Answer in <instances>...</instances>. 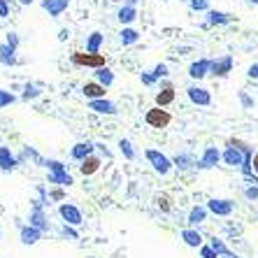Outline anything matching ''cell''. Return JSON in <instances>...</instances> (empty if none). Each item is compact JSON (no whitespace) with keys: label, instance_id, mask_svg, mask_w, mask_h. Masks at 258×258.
<instances>
[{"label":"cell","instance_id":"cell-41","mask_svg":"<svg viewBox=\"0 0 258 258\" xmlns=\"http://www.w3.org/2000/svg\"><path fill=\"white\" fill-rule=\"evenodd\" d=\"M240 100L244 102V107H251V100H249V96H246V93H240Z\"/></svg>","mask_w":258,"mask_h":258},{"label":"cell","instance_id":"cell-19","mask_svg":"<svg viewBox=\"0 0 258 258\" xmlns=\"http://www.w3.org/2000/svg\"><path fill=\"white\" fill-rule=\"evenodd\" d=\"M96 82H98V84H102L105 89H107V86L114 84V72L109 70L107 66H105V68H98V70H96Z\"/></svg>","mask_w":258,"mask_h":258},{"label":"cell","instance_id":"cell-8","mask_svg":"<svg viewBox=\"0 0 258 258\" xmlns=\"http://www.w3.org/2000/svg\"><path fill=\"white\" fill-rule=\"evenodd\" d=\"M70 5V0H42V10L49 12V17H60V14L68 10Z\"/></svg>","mask_w":258,"mask_h":258},{"label":"cell","instance_id":"cell-28","mask_svg":"<svg viewBox=\"0 0 258 258\" xmlns=\"http://www.w3.org/2000/svg\"><path fill=\"white\" fill-rule=\"evenodd\" d=\"M193 12H210V0H188Z\"/></svg>","mask_w":258,"mask_h":258},{"label":"cell","instance_id":"cell-33","mask_svg":"<svg viewBox=\"0 0 258 258\" xmlns=\"http://www.w3.org/2000/svg\"><path fill=\"white\" fill-rule=\"evenodd\" d=\"M5 42L10 44L12 49H19V35L14 33V30H10V33H7V37H5Z\"/></svg>","mask_w":258,"mask_h":258},{"label":"cell","instance_id":"cell-42","mask_svg":"<svg viewBox=\"0 0 258 258\" xmlns=\"http://www.w3.org/2000/svg\"><path fill=\"white\" fill-rule=\"evenodd\" d=\"M251 165H253V172L258 174V154H256V156H253V163H251Z\"/></svg>","mask_w":258,"mask_h":258},{"label":"cell","instance_id":"cell-2","mask_svg":"<svg viewBox=\"0 0 258 258\" xmlns=\"http://www.w3.org/2000/svg\"><path fill=\"white\" fill-rule=\"evenodd\" d=\"M144 121L149 123L151 128H165V126H170V121H172V116H170V112H165L163 107H154V109H149L147 114H144Z\"/></svg>","mask_w":258,"mask_h":258},{"label":"cell","instance_id":"cell-18","mask_svg":"<svg viewBox=\"0 0 258 258\" xmlns=\"http://www.w3.org/2000/svg\"><path fill=\"white\" fill-rule=\"evenodd\" d=\"M172 100H174V89L170 84H165L161 89V93H156V105L158 107H168Z\"/></svg>","mask_w":258,"mask_h":258},{"label":"cell","instance_id":"cell-34","mask_svg":"<svg viewBox=\"0 0 258 258\" xmlns=\"http://www.w3.org/2000/svg\"><path fill=\"white\" fill-rule=\"evenodd\" d=\"M140 79H142V84H147V86H154V84H156L154 72H142V75H140Z\"/></svg>","mask_w":258,"mask_h":258},{"label":"cell","instance_id":"cell-24","mask_svg":"<svg viewBox=\"0 0 258 258\" xmlns=\"http://www.w3.org/2000/svg\"><path fill=\"white\" fill-rule=\"evenodd\" d=\"M17 165V161L12 158V151L7 149V147H0V168L3 170H12Z\"/></svg>","mask_w":258,"mask_h":258},{"label":"cell","instance_id":"cell-35","mask_svg":"<svg viewBox=\"0 0 258 258\" xmlns=\"http://www.w3.org/2000/svg\"><path fill=\"white\" fill-rule=\"evenodd\" d=\"M156 203H158V207H161L163 212H170V198L168 196H158Z\"/></svg>","mask_w":258,"mask_h":258},{"label":"cell","instance_id":"cell-1","mask_svg":"<svg viewBox=\"0 0 258 258\" xmlns=\"http://www.w3.org/2000/svg\"><path fill=\"white\" fill-rule=\"evenodd\" d=\"M72 63L79 68H105V56L102 54H89V51H75L72 54Z\"/></svg>","mask_w":258,"mask_h":258},{"label":"cell","instance_id":"cell-23","mask_svg":"<svg viewBox=\"0 0 258 258\" xmlns=\"http://www.w3.org/2000/svg\"><path fill=\"white\" fill-rule=\"evenodd\" d=\"M119 40H121V44H123V47H128V44H135V42H138V40H140V33L135 28H121Z\"/></svg>","mask_w":258,"mask_h":258},{"label":"cell","instance_id":"cell-15","mask_svg":"<svg viewBox=\"0 0 258 258\" xmlns=\"http://www.w3.org/2000/svg\"><path fill=\"white\" fill-rule=\"evenodd\" d=\"M233 17L226 12H219V10H210L207 12V24L205 26H223V24H230Z\"/></svg>","mask_w":258,"mask_h":258},{"label":"cell","instance_id":"cell-11","mask_svg":"<svg viewBox=\"0 0 258 258\" xmlns=\"http://www.w3.org/2000/svg\"><path fill=\"white\" fill-rule=\"evenodd\" d=\"M0 63H3V66H7V68H14V66L19 63V58H17V49H12L7 42L0 44Z\"/></svg>","mask_w":258,"mask_h":258},{"label":"cell","instance_id":"cell-3","mask_svg":"<svg viewBox=\"0 0 258 258\" xmlns=\"http://www.w3.org/2000/svg\"><path fill=\"white\" fill-rule=\"evenodd\" d=\"M49 170H51V174H49V181H54V184H66V186H70L72 184V177L68 174L66 165L58 161H49L47 163Z\"/></svg>","mask_w":258,"mask_h":258},{"label":"cell","instance_id":"cell-29","mask_svg":"<svg viewBox=\"0 0 258 258\" xmlns=\"http://www.w3.org/2000/svg\"><path fill=\"white\" fill-rule=\"evenodd\" d=\"M205 214H207V212H205L203 207H193V210H191V214H188V221H191L193 226H196V223L205 221Z\"/></svg>","mask_w":258,"mask_h":258},{"label":"cell","instance_id":"cell-39","mask_svg":"<svg viewBox=\"0 0 258 258\" xmlns=\"http://www.w3.org/2000/svg\"><path fill=\"white\" fill-rule=\"evenodd\" d=\"M246 75H249L251 79H258V63H253V66L249 68V72H246Z\"/></svg>","mask_w":258,"mask_h":258},{"label":"cell","instance_id":"cell-14","mask_svg":"<svg viewBox=\"0 0 258 258\" xmlns=\"http://www.w3.org/2000/svg\"><path fill=\"white\" fill-rule=\"evenodd\" d=\"M219 161H221L219 149H216V147H207V149H205V154H203V158H200V168H214Z\"/></svg>","mask_w":258,"mask_h":258},{"label":"cell","instance_id":"cell-21","mask_svg":"<svg viewBox=\"0 0 258 258\" xmlns=\"http://www.w3.org/2000/svg\"><path fill=\"white\" fill-rule=\"evenodd\" d=\"M102 40H105V35H102V33H91L89 35V40H86V51H89V54H98V51H100V44H102Z\"/></svg>","mask_w":258,"mask_h":258},{"label":"cell","instance_id":"cell-25","mask_svg":"<svg viewBox=\"0 0 258 258\" xmlns=\"http://www.w3.org/2000/svg\"><path fill=\"white\" fill-rule=\"evenodd\" d=\"M14 102H17V96H14L12 91L0 89V109H3V107H10V105H14Z\"/></svg>","mask_w":258,"mask_h":258},{"label":"cell","instance_id":"cell-9","mask_svg":"<svg viewBox=\"0 0 258 258\" xmlns=\"http://www.w3.org/2000/svg\"><path fill=\"white\" fill-rule=\"evenodd\" d=\"M244 154L246 151H242V149H237V147H230L228 144V149L223 151L221 154V158H223V163H226V165H242V163H244Z\"/></svg>","mask_w":258,"mask_h":258},{"label":"cell","instance_id":"cell-27","mask_svg":"<svg viewBox=\"0 0 258 258\" xmlns=\"http://www.w3.org/2000/svg\"><path fill=\"white\" fill-rule=\"evenodd\" d=\"M40 89H42L40 84H26L24 86V98H26V100H30V98H37L40 93H42Z\"/></svg>","mask_w":258,"mask_h":258},{"label":"cell","instance_id":"cell-37","mask_svg":"<svg viewBox=\"0 0 258 258\" xmlns=\"http://www.w3.org/2000/svg\"><path fill=\"white\" fill-rule=\"evenodd\" d=\"M219 256V253L214 251V246H205L203 249V258H216Z\"/></svg>","mask_w":258,"mask_h":258},{"label":"cell","instance_id":"cell-12","mask_svg":"<svg viewBox=\"0 0 258 258\" xmlns=\"http://www.w3.org/2000/svg\"><path fill=\"white\" fill-rule=\"evenodd\" d=\"M82 93H84L89 100H100V98H105V86L98 84V82H86V84L82 86Z\"/></svg>","mask_w":258,"mask_h":258},{"label":"cell","instance_id":"cell-22","mask_svg":"<svg viewBox=\"0 0 258 258\" xmlns=\"http://www.w3.org/2000/svg\"><path fill=\"white\" fill-rule=\"evenodd\" d=\"M98 168H100V158H96V156H89L86 161H82V165H79V170H82V174H84V177L98 172Z\"/></svg>","mask_w":258,"mask_h":258},{"label":"cell","instance_id":"cell-16","mask_svg":"<svg viewBox=\"0 0 258 258\" xmlns=\"http://www.w3.org/2000/svg\"><path fill=\"white\" fill-rule=\"evenodd\" d=\"M60 216H63L68 223H72V226H79V223H82V214H79V210L72 207V205H63V207H60Z\"/></svg>","mask_w":258,"mask_h":258},{"label":"cell","instance_id":"cell-40","mask_svg":"<svg viewBox=\"0 0 258 258\" xmlns=\"http://www.w3.org/2000/svg\"><path fill=\"white\" fill-rule=\"evenodd\" d=\"M68 37H70V30H68V28H63V30H60V33H58V40H60V42H66Z\"/></svg>","mask_w":258,"mask_h":258},{"label":"cell","instance_id":"cell-36","mask_svg":"<svg viewBox=\"0 0 258 258\" xmlns=\"http://www.w3.org/2000/svg\"><path fill=\"white\" fill-rule=\"evenodd\" d=\"M10 14V5H7V0H0V19H5Z\"/></svg>","mask_w":258,"mask_h":258},{"label":"cell","instance_id":"cell-26","mask_svg":"<svg viewBox=\"0 0 258 258\" xmlns=\"http://www.w3.org/2000/svg\"><path fill=\"white\" fill-rule=\"evenodd\" d=\"M181 237H184V240H186V244H191V246H200V242H203L200 233H196V230H184V233H181Z\"/></svg>","mask_w":258,"mask_h":258},{"label":"cell","instance_id":"cell-32","mask_svg":"<svg viewBox=\"0 0 258 258\" xmlns=\"http://www.w3.org/2000/svg\"><path fill=\"white\" fill-rule=\"evenodd\" d=\"M170 72H168V66H165V63H158L156 68H154V77L156 79H161V77H168Z\"/></svg>","mask_w":258,"mask_h":258},{"label":"cell","instance_id":"cell-7","mask_svg":"<svg viewBox=\"0 0 258 258\" xmlns=\"http://www.w3.org/2000/svg\"><path fill=\"white\" fill-rule=\"evenodd\" d=\"M210 72H212V60L210 58H200V60H196V63L188 66V77L191 79H203V77H207Z\"/></svg>","mask_w":258,"mask_h":258},{"label":"cell","instance_id":"cell-44","mask_svg":"<svg viewBox=\"0 0 258 258\" xmlns=\"http://www.w3.org/2000/svg\"><path fill=\"white\" fill-rule=\"evenodd\" d=\"M19 3H21V5H30V3H33V0H19Z\"/></svg>","mask_w":258,"mask_h":258},{"label":"cell","instance_id":"cell-43","mask_svg":"<svg viewBox=\"0 0 258 258\" xmlns=\"http://www.w3.org/2000/svg\"><path fill=\"white\" fill-rule=\"evenodd\" d=\"M140 0H126V5H138Z\"/></svg>","mask_w":258,"mask_h":258},{"label":"cell","instance_id":"cell-4","mask_svg":"<svg viewBox=\"0 0 258 258\" xmlns=\"http://www.w3.org/2000/svg\"><path fill=\"white\" fill-rule=\"evenodd\" d=\"M147 158H149V163L154 165V170H156V172H161V174L170 172V168H172L170 158L163 156L161 151H156V149H149V151H147Z\"/></svg>","mask_w":258,"mask_h":258},{"label":"cell","instance_id":"cell-30","mask_svg":"<svg viewBox=\"0 0 258 258\" xmlns=\"http://www.w3.org/2000/svg\"><path fill=\"white\" fill-rule=\"evenodd\" d=\"M21 237H24L26 244H33V242H37V237H40V233H37L35 228H24V233H21Z\"/></svg>","mask_w":258,"mask_h":258},{"label":"cell","instance_id":"cell-20","mask_svg":"<svg viewBox=\"0 0 258 258\" xmlns=\"http://www.w3.org/2000/svg\"><path fill=\"white\" fill-rule=\"evenodd\" d=\"M91 151H93V144L91 142H79V144H75V149H72V158L86 161V158L91 156Z\"/></svg>","mask_w":258,"mask_h":258},{"label":"cell","instance_id":"cell-31","mask_svg":"<svg viewBox=\"0 0 258 258\" xmlns=\"http://www.w3.org/2000/svg\"><path fill=\"white\" fill-rule=\"evenodd\" d=\"M119 147H121V151H123V156H126V158H135V151H133V147H131V142H128V140H121Z\"/></svg>","mask_w":258,"mask_h":258},{"label":"cell","instance_id":"cell-17","mask_svg":"<svg viewBox=\"0 0 258 258\" xmlns=\"http://www.w3.org/2000/svg\"><path fill=\"white\" fill-rule=\"evenodd\" d=\"M116 19H119L123 26L133 24V21L138 19V10H135V5H123L119 12H116Z\"/></svg>","mask_w":258,"mask_h":258},{"label":"cell","instance_id":"cell-5","mask_svg":"<svg viewBox=\"0 0 258 258\" xmlns=\"http://www.w3.org/2000/svg\"><path fill=\"white\" fill-rule=\"evenodd\" d=\"M186 96H188V100H191L193 105H200V107H207V105L212 102L210 91L203 89V86H188V89H186Z\"/></svg>","mask_w":258,"mask_h":258},{"label":"cell","instance_id":"cell-13","mask_svg":"<svg viewBox=\"0 0 258 258\" xmlns=\"http://www.w3.org/2000/svg\"><path fill=\"white\" fill-rule=\"evenodd\" d=\"M233 207L235 205L230 203V200H210V205H207V210L210 212H214V214H219V216H228L230 212H233Z\"/></svg>","mask_w":258,"mask_h":258},{"label":"cell","instance_id":"cell-10","mask_svg":"<svg viewBox=\"0 0 258 258\" xmlns=\"http://www.w3.org/2000/svg\"><path fill=\"white\" fill-rule=\"evenodd\" d=\"M89 107L93 109V112H98V114H116V105L112 100H107V98H100V100H91Z\"/></svg>","mask_w":258,"mask_h":258},{"label":"cell","instance_id":"cell-38","mask_svg":"<svg viewBox=\"0 0 258 258\" xmlns=\"http://www.w3.org/2000/svg\"><path fill=\"white\" fill-rule=\"evenodd\" d=\"M244 196H246V198H249V200H256V198H258V186L246 188V191H244Z\"/></svg>","mask_w":258,"mask_h":258},{"label":"cell","instance_id":"cell-45","mask_svg":"<svg viewBox=\"0 0 258 258\" xmlns=\"http://www.w3.org/2000/svg\"><path fill=\"white\" fill-rule=\"evenodd\" d=\"M249 3H253V5H258V0H249Z\"/></svg>","mask_w":258,"mask_h":258},{"label":"cell","instance_id":"cell-46","mask_svg":"<svg viewBox=\"0 0 258 258\" xmlns=\"http://www.w3.org/2000/svg\"><path fill=\"white\" fill-rule=\"evenodd\" d=\"M109 3H119V0H109Z\"/></svg>","mask_w":258,"mask_h":258},{"label":"cell","instance_id":"cell-6","mask_svg":"<svg viewBox=\"0 0 258 258\" xmlns=\"http://www.w3.org/2000/svg\"><path fill=\"white\" fill-rule=\"evenodd\" d=\"M233 70V56H221V58L212 60V75L214 77H228V72Z\"/></svg>","mask_w":258,"mask_h":258}]
</instances>
